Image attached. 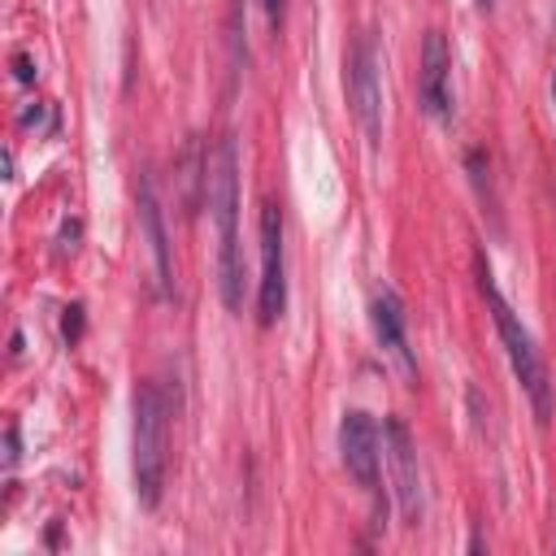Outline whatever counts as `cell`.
I'll list each match as a JSON object with an SVG mask.
<instances>
[{
    "label": "cell",
    "instance_id": "cell-1",
    "mask_svg": "<svg viewBox=\"0 0 556 556\" xmlns=\"http://www.w3.org/2000/svg\"><path fill=\"white\" fill-rule=\"evenodd\" d=\"M204 200L217 226V291L230 313L243 308V261H239V152L222 135L204 156Z\"/></svg>",
    "mask_w": 556,
    "mask_h": 556
},
{
    "label": "cell",
    "instance_id": "cell-2",
    "mask_svg": "<svg viewBox=\"0 0 556 556\" xmlns=\"http://www.w3.org/2000/svg\"><path fill=\"white\" fill-rule=\"evenodd\" d=\"M169 465V400L161 382L135 387V495L143 508L161 504Z\"/></svg>",
    "mask_w": 556,
    "mask_h": 556
},
{
    "label": "cell",
    "instance_id": "cell-3",
    "mask_svg": "<svg viewBox=\"0 0 556 556\" xmlns=\"http://www.w3.org/2000/svg\"><path fill=\"white\" fill-rule=\"evenodd\" d=\"M478 291H482V300H486V308H491V317H495V330H500V339H504L508 365H513L517 382L526 387V395H530V404H534V417L547 421V417H552V382H547V365H543V356H539L530 330H526V326L517 321V313L504 304V295H500V287H495V278H491V269H486L482 256H478Z\"/></svg>",
    "mask_w": 556,
    "mask_h": 556
},
{
    "label": "cell",
    "instance_id": "cell-4",
    "mask_svg": "<svg viewBox=\"0 0 556 556\" xmlns=\"http://www.w3.org/2000/svg\"><path fill=\"white\" fill-rule=\"evenodd\" d=\"M348 100L369 143H382V61L374 35H361L348 56Z\"/></svg>",
    "mask_w": 556,
    "mask_h": 556
},
{
    "label": "cell",
    "instance_id": "cell-5",
    "mask_svg": "<svg viewBox=\"0 0 556 556\" xmlns=\"http://www.w3.org/2000/svg\"><path fill=\"white\" fill-rule=\"evenodd\" d=\"M261 326H274L287 308V269H282V213L278 204H261V291H256Z\"/></svg>",
    "mask_w": 556,
    "mask_h": 556
},
{
    "label": "cell",
    "instance_id": "cell-6",
    "mask_svg": "<svg viewBox=\"0 0 556 556\" xmlns=\"http://www.w3.org/2000/svg\"><path fill=\"white\" fill-rule=\"evenodd\" d=\"M382 439H387V460H391V482H395L400 517H404V526H417V517H421V473H417L413 434H408V426L400 417H387Z\"/></svg>",
    "mask_w": 556,
    "mask_h": 556
},
{
    "label": "cell",
    "instance_id": "cell-7",
    "mask_svg": "<svg viewBox=\"0 0 556 556\" xmlns=\"http://www.w3.org/2000/svg\"><path fill=\"white\" fill-rule=\"evenodd\" d=\"M339 452H343V465L356 478V486L378 495V426H374L369 413H361V408L343 413V421H339Z\"/></svg>",
    "mask_w": 556,
    "mask_h": 556
},
{
    "label": "cell",
    "instance_id": "cell-8",
    "mask_svg": "<svg viewBox=\"0 0 556 556\" xmlns=\"http://www.w3.org/2000/svg\"><path fill=\"white\" fill-rule=\"evenodd\" d=\"M452 48L439 30H426L421 39V70H417V91L430 117L452 122Z\"/></svg>",
    "mask_w": 556,
    "mask_h": 556
},
{
    "label": "cell",
    "instance_id": "cell-9",
    "mask_svg": "<svg viewBox=\"0 0 556 556\" xmlns=\"http://www.w3.org/2000/svg\"><path fill=\"white\" fill-rule=\"evenodd\" d=\"M139 222H143V235H148V248H152L156 287H161V295H174V256H169V235H165L161 204H156V191H152V178H148V174H139Z\"/></svg>",
    "mask_w": 556,
    "mask_h": 556
},
{
    "label": "cell",
    "instance_id": "cell-10",
    "mask_svg": "<svg viewBox=\"0 0 556 556\" xmlns=\"http://www.w3.org/2000/svg\"><path fill=\"white\" fill-rule=\"evenodd\" d=\"M369 313H374V330H378L382 348H387L408 374H417V361H413L408 339H404V304H400V295H395V291H378Z\"/></svg>",
    "mask_w": 556,
    "mask_h": 556
},
{
    "label": "cell",
    "instance_id": "cell-11",
    "mask_svg": "<svg viewBox=\"0 0 556 556\" xmlns=\"http://www.w3.org/2000/svg\"><path fill=\"white\" fill-rule=\"evenodd\" d=\"M61 330H65V339H70V343H78V334H83V304H70V308H65Z\"/></svg>",
    "mask_w": 556,
    "mask_h": 556
},
{
    "label": "cell",
    "instance_id": "cell-12",
    "mask_svg": "<svg viewBox=\"0 0 556 556\" xmlns=\"http://www.w3.org/2000/svg\"><path fill=\"white\" fill-rule=\"evenodd\" d=\"M13 74H17V83H35V61L26 52H17L13 56Z\"/></svg>",
    "mask_w": 556,
    "mask_h": 556
},
{
    "label": "cell",
    "instance_id": "cell-13",
    "mask_svg": "<svg viewBox=\"0 0 556 556\" xmlns=\"http://www.w3.org/2000/svg\"><path fill=\"white\" fill-rule=\"evenodd\" d=\"M17 465V426L9 421V430H4V469H13Z\"/></svg>",
    "mask_w": 556,
    "mask_h": 556
},
{
    "label": "cell",
    "instance_id": "cell-14",
    "mask_svg": "<svg viewBox=\"0 0 556 556\" xmlns=\"http://www.w3.org/2000/svg\"><path fill=\"white\" fill-rule=\"evenodd\" d=\"M261 9H265V17H269V26L278 30V26H282V13H287V0H261Z\"/></svg>",
    "mask_w": 556,
    "mask_h": 556
},
{
    "label": "cell",
    "instance_id": "cell-15",
    "mask_svg": "<svg viewBox=\"0 0 556 556\" xmlns=\"http://www.w3.org/2000/svg\"><path fill=\"white\" fill-rule=\"evenodd\" d=\"M78 248V222H65L61 226V252H74Z\"/></svg>",
    "mask_w": 556,
    "mask_h": 556
},
{
    "label": "cell",
    "instance_id": "cell-16",
    "mask_svg": "<svg viewBox=\"0 0 556 556\" xmlns=\"http://www.w3.org/2000/svg\"><path fill=\"white\" fill-rule=\"evenodd\" d=\"M473 4H478V9H491V4H495V0H473Z\"/></svg>",
    "mask_w": 556,
    "mask_h": 556
},
{
    "label": "cell",
    "instance_id": "cell-17",
    "mask_svg": "<svg viewBox=\"0 0 556 556\" xmlns=\"http://www.w3.org/2000/svg\"><path fill=\"white\" fill-rule=\"evenodd\" d=\"M552 87H556V83H552Z\"/></svg>",
    "mask_w": 556,
    "mask_h": 556
}]
</instances>
